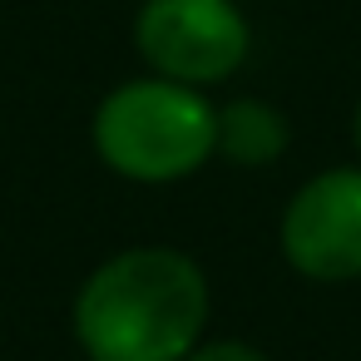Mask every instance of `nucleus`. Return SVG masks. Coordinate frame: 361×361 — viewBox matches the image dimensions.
Listing matches in <instances>:
<instances>
[{
  "label": "nucleus",
  "mask_w": 361,
  "mask_h": 361,
  "mask_svg": "<svg viewBox=\"0 0 361 361\" xmlns=\"http://www.w3.org/2000/svg\"><path fill=\"white\" fill-rule=\"evenodd\" d=\"M139 55L159 80L173 85H223L247 60V16L233 0H144L134 20Z\"/></svg>",
  "instance_id": "obj_3"
},
{
  "label": "nucleus",
  "mask_w": 361,
  "mask_h": 361,
  "mask_svg": "<svg viewBox=\"0 0 361 361\" xmlns=\"http://www.w3.org/2000/svg\"><path fill=\"white\" fill-rule=\"evenodd\" d=\"M99 159L134 183H173L218 154V109L173 80H129L94 109Z\"/></svg>",
  "instance_id": "obj_2"
},
{
  "label": "nucleus",
  "mask_w": 361,
  "mask_h": 361,
  "mask_svg": "<svg viewBox=\"0 0 361 361\" xmlns=\"http://www.w3.org/2000/svg\"><path fill=\"white\" fill-rule=\"evenodd\" d=\"M183 361H267V356L247 341H208V346H193Z\"/></svg>",
  "instance_id": "obj_6"
},
{
  "label": "nucleus",
  "mask_w": 361,
  "mask_h": 361,
  "mask_svg": "<svg viewBox=\"0 0 361 361\" xmlns=\"http://www.w3.org/2000/svg\"><path fill=\"white\" fill-rule=\"evenodd\" d=\"M351 134H356V149H361V104H356V124H351Z\"/></svg>",
  "instance_id": "obj_7"
},
{
  "label": "nucleus",
  "mask_w": 361,
  "mask_h": 361,
  "mask_svg": "<svg viewBox=\"0 0 361 361\" xmlns=\"http://www.w3.org/2000/svg\"><path fill=\"white\" fill-rule=\"evenodd\" d=\"M287 119L262 99H233L228 109H218V154L243 169L272 164L287 149Z\"/></svg>",
  "instance_id": "obj_5"
},
{
  "label": "nucleus",
  "mask_w": 361,
  "mask_h": 361,
  "mask_svg": "<svg viewBox=\"0 0 361 361\" xmlns=\"http://www.w3.org/2000/svg\"><path fill=\"white\" fill-rule=\"evenodd\" d=\"M282 252L312 282L361 277V169H326L292 193Z\"/></svg>",
  "instance_id": "obj_4"
},
{
  "label": "nucleus",
  "mask_w": 361,
  "mask_h": 361,
  "mask_svg": "<svg viewBox=\"0 0 361 361\" xmlns=\"http://www.w3.org/2000/svg\"><path fill=\"white\" fill-rule=\"evenodd\" d=\"M208 322V277L178 247H124L75 297L90 361H183Z\"/></svg>",
  "instance_id": "obj_1"
}]
</instances>
